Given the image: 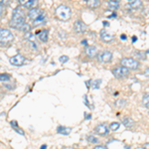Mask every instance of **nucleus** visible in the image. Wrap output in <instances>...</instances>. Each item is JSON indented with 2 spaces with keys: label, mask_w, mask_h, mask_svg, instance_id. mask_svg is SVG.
<instances>
[{
  "label": "nucleus",
  "mask_w": 149,
  "mask_h": 149,
  "mask_svg": "<svg viewBox=\"0 0 149 149\" xmlns=\"http://www.w3.org/2000/svg\"><path fill=\"white\" fill-rule=\"evenodd\" d=\"M23 24H25V15H24V12L20 8L14 9L13 14H12V18L10 20L11 27L20 29V27Z\"/></svg>",
  "instance_id": "obj_1"
},
{
  "label": "nucleus",
  "mask_w": 149,
  "mask_h": 149,
  "mask_svg": "<svg viewBox=\"0 0 149 149\" xmlns=\"http://www.w3.org/2000/svg\"><path fill=\"white\" fill-rule=\"evenodd\" d=\"M14 41V35L8 29L0 28V44L9 45Z\"/></svg>",
  "instance_id": "obj_2"
},
{
  "label": "nucleus",
  "mask_w": 149,
  "mask_h": 149,
  "mask_svg": "<svg viewBox=\"0 0 149 149\" xmlns=\"http://www.w3.org/2000/svg\"><path fill=\"white\" fill-rule=\"evenodd\" d=\"M56 15L60 20L67 21L71 17V9L66 5H60L56 9Z\"/></svg>",
  "instance_id": "obj_3"
},
{
  "label": "nucleus",
  "mask_w": 149,
  "mask_h": 149,
  "mask_svg": "<svg viewBox=\"0 0 149 149\" xmlns=\"http://www.w3.org/2000/svg\"><path fill=\"white\" fill-rule=\"evenodd\" d=\"M121 65L123 67H125L128 70H137L140 66L138 61H136L135 59H132V58H124L120 61Z\"/></svg>",
  "instance_id": "obj_4"
},
{
  "label": "nucleus",
  "mask_w": 149,
  "mask_h": 149,
  "mask_svg": "<svg viewBox=\"0 0 149 149\" xmlns=\"http://www.w3.org/2000/svg\"><path fill=\"white\" fill-rule=\"evenodd\" d=\"M112 74L117 79H123V78H126L129 74V70L123 66L116 67V68H114L112 70Z\"/></svg>",
  "instance_id": "obj_5"
},
{
  "label": "nucleus",
  "mask_w": 149,
  "mask_h": 149,
  "mask_svg": "<svg viewBox=\"0 0 149 149\" xmlns=\"http://www.w3.org/2000/svg\"><path fill=\"white\" fill-rule=\"evenodd\" d=\"M97 59H98V62H100V63H109L112 59V53L105 50V51L98 54Z\"/></svg>",
  "instance_id": "obj_6"
},
{
  "label": "nucleus",
  "mask_w": 149,
  "mask_h": 149,
  "mask_svg": "<svg viewBox=\"0 0 149 149\" xmlns=\"http://www.w3.org/2000/svg\"><path fill=\"white\" fill-rule=\"evenodd\" d=\"M9 61H10V64L11 65L19 67V66H22V65L25 64L26 59H25V57L22 56V55L18 54V55H15V56L11 57Z\"/></svg>",
  "instance_id": "obj_7"
},
{
  "label": "nucleus",
  "mask_w": 149,
  "mask_h": 149,
  "mask_svg": "<svg viewBox=\"0 0 149 149\" xmlns=\"http://www.w3.org/2000/svg\"><path fill=\"white\" fill-rule=\"evenodd\" d=\"M44 13V11L43 10H41V9H38V8H32V9H30L28 12V16H29V18L30 19H32L33 21L36 20L39 16H41L42 14Z\"/></svg>",
  "instance_id": "obj_8"
},
{
  "label": "nucleus",
  "mask_w": 149,
  "mask_h": 149,
  "mask_svg": "<svg viewBox=\"0 0 149 149\" xmlns=\"http://www.w3.org/2000/svg\"><path fill=\"white\" fill-rule=\"evenodd\" d=\"M95 133H97V134H100V135H102H102H107V134L109 132V128L105 125L104 123L98 124L97 126H95Z\"/></svg>",
  "instance_id": "obj_9"
},
{
  "label": "nucleus",
  "mask_w": 149,
  "mask_h": 149,
  "mask_svg": "<svg viewBox=\"0 0 149 149\" xmlns=\"http://www.w3.org/2000/svg\"><path fill=\"white\" fill-rule=\"evenodd\" d=\"M100 38H102V40L104 43H110L113 40V35H112L111 33L107 32L104 29H102V30L100 31Z\"/></svg>",
  "instance_id": "obj_10"
},
{
  "label": "nucleus",
  "mask_w": 149,
  "mask_h": 149,
  "mask_svg": "<svg viewBox=\"0 0 149 149\" xmlns=\"http://www.w3.org/2000/svg\"><path fill=\"white\" fill-rule=\"evenodd\" d=\"M74 29L77 33H84L86 30V25L83 21L78 20L74 23Z\"/></svg>",
  "instance_id": "obj_11"
},
{
  "label": "nucleus",
  "mask_w": 149,
  "mask_h": 149,
  "mask_svg": "<svg viewBox=\"0 0 149 149\" xmlns=\"http://www.w3.org/2000/svg\"><path fill=\"white\" fill-rule=\"evenodd\" d=\"M86 54L88 55L90 58H93L97 56V49L93 46H88L86 48Z\"/></svg>",
  "instance_id": "obj_12"
},
{
  "label": "nucleus",
  "mask_w": 149,
  "mask_h": 149,
  "mask_svg": "<svg viewBox=\"0 0 149 149\" xmlns=\"http://www.w3.org/2000/svg\"><path fill=\"white\" fill-rule=\"evenodd\" d=\"M72 131L71 127H66V126H59L57 128V132L60 134H63V135H69Z\"/></svg>",
  "instance_id": "obj_13"
},
{
  "label": "nucleus",
  "mask_w": 149,
  "mask_h": 149,
  "mask_svg": "<svg viewBox=\"0 0 149 149\" xmlns=\"http://www.w3.org/2000/svg\"><path fill=\"white\" fill-rule=\"evenodd\" d=\"M37 35H38L39 39L42 41V42L46 43L47 41H48V31L47 30L39 31V32H37Z\"/></svg>",
  "instance_id": "obj_14"
},
{
  "label": "nucleus",
  "mask_w": 149,
  "mask_h": 149,
  "mask_svg": "<svg viewBox=\"0 0 149 149\" xmlns=\"http://www.w3.org/2000/svg\"><path fill=\"white\" fill-rule=\"evenodd\" d=\"M122 123H123V125L127 127V128H131V127L134 125V121L131 117H124V118L122 119Z\"/></svg>",
  "instance_id": "obj_15"
},
{
  "label": "nucleus",
  "mask_w": 149,
  "mask_h": 149,
  "mask_svg": "<svg viewBox=\"0 0 149 149\" xmlns=\"http://www.w3.org/2000/svg\"><path fill=\"white\" fill-rule=\"evenodd\" d=\"M129 7L132 9H139L142 7V1L141 0H133L129 3Z\"/></svg>",
  "instance_id": "obj_16"
},
{
  "label": "nucleus",
  "mask_w": 149,
  "mask_h": 149,
  "mask_svg": "<svg viewBox=\"0 0 149 149\" xmlns=\"http://www.w3.org/2000/svg\"><path fill=\"white\" fill-rule=\"evenodd\" d=\"M100 5V0H88V6L90 8H97Z\"/></svg>",
  "instance_id": "obj_17"
},
{
  "label": "nucleus",
  "mask_w": 149,
  "mask_h": 149,
  "mask_svg": "<svg viewBox=\"0 0 149 149\" xmlns=\"http://www.w3.org/2000/svg\"><path fill=\"white\" fill-rule=\"evenodd\" d=\"M46 19H47L46 15H45V13H43L42 15L39 16V17L36 19V20L33 21V22H34V25H40V24L44 23L45 21H46Z\"/></svg>",
  "instance_id": "obj_18"
},
{
  "label": "nucleus",
  "mask_w": 149,
  "mask_h": 149,
  "mask_svg": "<svg viewBox=\"0 0 149 149\" xmlns=\"http://www.w3.org/2000/svg\"><path fill=\"white\" fill-rule=\"evenodd\" d=\"M107 7L111 10H117L119 8V4L117 2H113V1H109L107 2Z\"/></svg>",
  "instance_id": "obj_19"
},
{
  "label": "nucleus",
  "mask_w": 149,
  "mask_h": 149,
  "mask_svg": "<svg viewBox=\"0 0 149 149\" xmlns=\"http://www.w3.org/2000/svg\"><path fill=\"white\" fill-rule=\"evenodd\" d=\"M142 104L143 107H149V93H146L142 98Z\"/></svg>",
  "instance_id": "obj_20"
},
{
  "label": "nucleus",
  "mask_w": 149,
  "mask_h": 149,
  "mask_svg": "<svg viewBox=\"0 0 149 149\" xmlns=\"http://www.w3.org/2000/svg\"><path fill=\"white\" fill-rule=\"evenodd\" d=\"M119 125H120L119 122H112V123H110L109 128H110V130H112V131H116L117 129L119 128Z\"/></svg>",
  "instance_id": "obj_21"
},
{
  "label": "nucleus",
  "mask_w": 149,
  "mask_h": 149,
  "mask_svg": "<svg viewBox=\"0 0 149 149\" xmlns=\"http://www.w3.org/2000/svg\"><path fill=\"white\" fill-rule=\"evenodd\" d=\"M36 4H37V0H31V1H29L25 6L29 9H32V8H35Z\"/></svg>",
  "instance_id": "obj_22"
},
{
  "label": "nucleus",
  "mask_w": 149,
  "mask_h": 149,
  "mask_svg": "<svg viewBox=\"0 0 149 149\" xmlns=\"http://www.w3.org/2000/svg\"><path fill=\"white\" fill-rule=\"evenodd\" d=\"M100 85H102V80H95L93 81L92 88H100Z\"/></svg>",
  "instance_id": "obj_23"
},
{
  "label": "nucleus",
  "mask_w": 149,
  "mask_h": 149,
  "mask_svg": "<svg viewBox=\"0 0 149 149\" xmlns=\"http://www.w3.org/2000/svg\"><path fill=\"white\" fill-rule=\"evenodd\" d=\"M86 140H88L90 143H97L98 142V139L93 135H88V138H86Z\"/></svg>",
  "instance_id": "obj_24"
},
{
  "label": "nucleus",
  "mask_w": 149,
  "mask_h": 149,
  "mask_svg": "<svg viewBox=\"0 0 149 149\" xmlns=\"http://www.w3.org/2000/svg\"><path fill=\"white\" fill-rule=\"evenodd\" d=\"M10 74H0V81H7L8 80H10Z\"/></svg>",
  "instance_id": "obj_25"
},
{
  "label": "nucleus",
  "mask_w": 149,
  "mask_h": 149,
  "mask_svg": "<svg viewBox=\"0 0 149 149\" xmlns=\"http://www.w3.org/2000/svg\"><path fill=\"white\" fill-rule=\"evenodd\" d=\"M20 30L21 31H24V32H29V31L31 30V27H30V25L29 24H27V23H25V24H23L22 26L20 27Z\"/></svg>",
  "instance_id": "obj_26"
},
{
  "label": "nucleus",
  "mask_w": 149,
  "mask_h": 149,
  "mask_svg": "<svg viewBox=\"0 0 149 149\" xmlns=\"http://www.w3.org/2000/svg\"><path fill=\"white\" fill-rule=\"evenodd\" d=\"M25 38H26V39H28V40H31V42H34V36H33L32 33L27 32L25 34Z\"/></svg>",
  "instance_id": "obj_27"
},
{
  "label": "nucleus",
  "mask_w": 149,
  "mask_h": 149,
  "mask_svg": "<svg viewBox=\"0 0 149 149\" xmlns=\"http://www.w3.org/2000/svg\"><path fill=\"white\" fill-rule=\"evenodd\" d=\"M125 103H126V102L124 100H117V102H116V105H118L119 107H123Z\"/></svg>",
  "instance_id": "obj_28"
},
{
  "label": "nucleus",
  "mask_w": 149,
  "mask_h": 149,
  "mask_svg": "<svg viewBox=\"0 0 149 149\" xmlns=\"http://www.w3.org/2000/svg\"><path fill=\"white\" fill-rule=\"evenodd\" d=\"M68 61H69V57L68 56H62V57H60V62H61L62 64L67 63Z\"/></svg>",
  "instance_id": "obj_29"
},
{
  "label": "nucleus",
  "mask_w": 149,
  "mask_h": 149,
  "mask_svg": "<svg viewBox=\"0 0 149 149\" xmlns=\"http://www.w3.org/2000/svg\"><path fill=\"white\" fill-rule=\"evenodd\" d=\"M9 1H10V0H0V5H2V6L8 5Z\"/></svg>",
  "instance_id": "obj_30"
},
{
  "label": "nucleus",
  "mask_w": 149,
  "mask_h": 149,
  "mask_svg": "<svg viewBox=\"0 0 149 149\" xmlns=\"http://www.w3.org/2000/svg\"><path fill=\"white\" fill-rule=\"evenodd\" d=\"M4 13H5V8H4V6L0 5V17H2L4 15Z\"/></svg>",
  "instance_id": "obj_31"
},
{
  "label": "nucleus",
  "mask_w": 149,
  "mask_h": 149,
  "mask_svg": "<svg viewBox=\"0 0 149 149\" xmlns=\"http://www.w3.org/2000/svg\"><path fill=\"white\" fill-rule=\"evenodd\" d=\"M18 1H19V3H20V4H22V5L25 6L29 1H31V0H18Z\"/></svg>",
  "instance_id": "obj_32"
},
{
  "label": "nucleus",
  "mask_w": 149,
  "mask_h": 149,
  "mask_svg": "<svg viewBox=\"0 0 149 149\" xmlns=\"http://www.w3.org/2000/svg\"><path fill=\"white\" fill-rule=\"evenodd\" d=\"M93 149H109V148H107V146H104V145H98V146L93 147Z\"/></svg>",
  "instance_id": "obj_33"
},
{
  "label": "nucleus",
  "mask_w": 149,
  "mask_h": 149,
  "mask_svg": "<svg viewBox=\"0 0 149 149\" xmlns=\"http://www.w3.org/2000/svg\"><path fill=\"white\" fill-rule=\"evenodd\" d=\"M84 98H85V103H86V105H88V107H92L90 105V103H88V97H86V95H85V97H84Z\"/></svg>",
  "instance_id": "obj_34"
},
{
  "label": "nucleus",
  "mask_w": 149,
  "mask_h": 149,
  "mask_svg": "<svg viewBox=\"0 0 149 149\" xmlns=\"http://www.w3.org/2000/svg\"><path fill=\"white\" fill-rule=\"evenodd\" d=\"M144 74H145V77L149 78V68H147V69L145 70V72H144Z\"/></svg>",
  "instance_id": "obj_35"
},
{
  "label": "nucleus",
  "mask_w": 149,
  "mask_h": 149,
  "mask_svg": "<svg viewBox=\"0 0 149 149\" xmlns=\"http://www.w3.org/2000/svg\"><path fill=\"white\" fill-rule=\"evenodd\" d=\"M143 149H149V143H145L143 145Z\"/></svg>",
  "instance_id": "obj_36"
},
{
  "label": "nucleus",
  "mask_w": 149,
  "mask_h": 149,
  "mask_svg": "<svg viewBox=\"0 0 149 149\" xmlns=\"http://www.w3.org/2000/svg\"><path fill=\"white\" fill-rule=\"evenodd\" d=\"M120 38H121V40H126L127 39V37L124 34H122L121 36H120Z\"/></svg>",
  "instance_id": "obj_37"
},
{
  "label": "nucleus",
  "mask_w": 149,
  "mask_h": 149,
  "mask_svg": "<svg viewBox=\"0 0 149 149\" xmlns=\"http://www.w3.org/2000/svg\"><path fill=\"white\" fill-rule=\"evenodd\" d=\"M40 149H47V145H46V144H44V145L41 146V148H40Z\"/></svg>",
  "instance_id": "obj_38"
},
{
  "label": "nucleus",
  "mask_w": 149,
  "mask_h": 149,
  "mask_svg": "<svg viewBox=\"0 0 149 149\" xmlns=\"http://www.w3.org/2000/svg\"><path fill=\"white\" fill-rule=\"evenodd\" d=\"M85 117H86V119H90L91 117H92V115H91V114H88V115H86V116H85Z\"/></svg>",
  "instance_id": "obj_39"
},
{
  "label": "nucleus",
  "mask_w": 149,
  "mask_h": 149,
  "mask_svg": "<svg viewBox=\"0 0 149 149\" xmlns=\"http://www.w3.org/2000/svg\"><path fill=\"white\" fill-rule=\"evenodd\" d=\"M136 40H137L136 37H132V42H136Z\"/></svg>",
  "instance_id": "obj_40"
},
{
  "label": "nucleus",
  "mask_w": 149,
  "mask_h": 149,
  "mask_svg": "<svg viewBox=\"0 0 149 149\" xmlns=\"http://www.w3.org/2000/svg\"><path fill=\"white\" fill-rule=\"evenodd\" d=\"M81 44H83V45H86V40H84L83 42H81Z\"/></svg>",
  "instance_id": "obj_41"
},
{
  "label": "nucleus",
  "mask_w": 149,
  "mask_h": 149,
  "mask_svg": "<svg viewBox=\"0 0 149 149\" xmlns=\"http://www.w3.org/2000/svg\"><path fill=\"white\" fill-rule=\"evenodd\" d=\"M109 1H113V2H119L120 0H109Z\"/></svg>",
  "instance_id": "obj_42"
}]
</instances>
